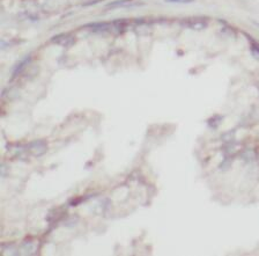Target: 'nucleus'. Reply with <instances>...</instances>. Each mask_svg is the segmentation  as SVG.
Wrapping results in <instances>:
<instances>
[{
    "label": "nucleus",
    "instance_id": "nucleus-3",
    "mask_svg": "<svg viewBox=\"0 0 259 256\" xmlns=\"http://www.w3.org/2000/svg\"><path fill=\"white\" fill-rule=\"evenodd\" d=\"M167 2H171V4H191L194 2V0H166Z\"/></svg>",
    "mask_w": 259,
    "mask_h": 256
},
{
    "label": "nucleus",
    "instance_id": "nucleus-1",
    "mask_svg": "<svg viewBox=\"0 0 259 256\" xmlns=\"http://www.w3.org/2000/svg\"><path fill=\"white\" fill-rule=\"evenodd\" d=\"M185 26L190 29H193V30H202V29L207 28L208 23L200 19H190L188 22H185Z\"/></svg>",
    "mask_w": 259,
    "mask_h": 256
},
{
    "label": "nucleus",
    "instance_id": "nucleus-2",
    "mask_svg": "<svg viewBox=\"0 0 259 256\" xmlns=\"http://www.w3.org/2000/svg\"><path fill=\"white\" fill-rule=\"evenodd\" d=\"M131 4L130 0H119V1H114L111 4L108 5V7H120V6H127Z\"/></svg>",
    "mask_w": 259,
    "mask_h": 256
}]
</instances>
